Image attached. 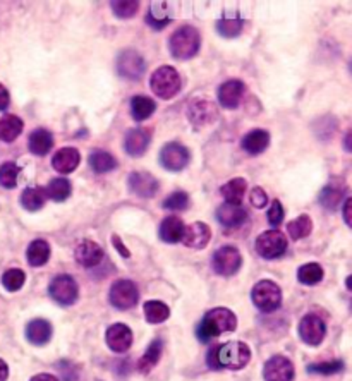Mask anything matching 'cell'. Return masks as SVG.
Wrapping results in <instances>:
<instances>
[{"label": "cell", "instance_id": "44", "mask_svg": "<svg viewBox=\"0 0 352 381\" xmlns=\"http://www.w3.org/2000/svg\"><path fill=\"white\" fill-rule=\"evenodd\" d=\"M164 208L168 211H184L189 208V194L184 190H175L164 201Z\"/></svg>", "mask_w": 352, "mask_h": 381}, {"label": "cell", "instance_id": "8", "mask_svg": "<svg viewBox=\"0 0 352 381\" xmlns=\"http://www.w3.org/2000/svg\"><path fill=\"white\" fill-rule=\"evenodd\" d=\"M48 294L57 304L70 306L79 297V287H77L76 280L70 275H57L54 280L50 282L48 287Z\"/></svg>", "mask_w": 352, "mask_h": 381}, {"label": "cell", "instance_id": "41", "mask_svg": "<svg viewBox=\"0 0 352 381\" xmlns=\"http://www.w3.org/2000/svg\"><path fill=\"white\" fill-rule=\"evenodd\" d=\"M26 282V275L19 268H10L6 273L2 275V285L6 287V291L9 292H17Z\"/></svg>", "mask_w": 352, "mask_h": 381}, {"label": "cell", "instance_id": "28", "mask_svg": "<svg viewBox=\"0 0 352 381\" xmlns=\"http://www.w3.org/2000/svg\"><path fill=\"white\" fill-rule=\"evenodd\" d=\"M23 121L17 115H3L0 119V139L3 143H12L23 133Z\"/></svg>", "mask_w": 352, "mask_h": 381}, {"label": "cell", "instance_id": "33", "mask_svg": "<svg viewBox=\"0 0 352 381\" xmlns=\"http://www.w3.org/2000/svg\"><path fill=\"white\" fill-rule=\"evenodd\" d=\"M70 190H72V184H70L69 179L57 177L48 182L47 188H45V194L55 203H61V201H66L70 196Z\"/></svg>", "mask_w": 352, "mask_h": 381}, {"label": "cell", "instance_id": "2", "mask_svg": "<svg viewBox=\"0 0 352 381\" xmlns=\"http://www.w3.org/2000/svg\"><path fill=\"white\" fill-rule=\"evenodd\" d=\"M202 47V35L195 26H181L172 33L168 40L172 57L177 61H189L198 54Z\"/></svg>", "mask_w": 352, "mask_h": 381}, {"label": "cell", "instance_id": "39", "mask_svg": "<svg viewBox=\"0 0 352 381\" xmlns=\"http://www.w3.org/2000/svg\"><path fill=\"white\" fill-rule=\"evenodd\" d=\"M297 278L304 285H316L323 280V268L318 263H306L297 270Z\"/></svg>", "mask_w": 352, "mask_h": 381}, {"label": "cell", "instance_id": "38", "mask_svg": "<svg viewBox=\"0 0 352 381\" xmlns=\"http://www.w3.org/2000/svg\"><path fill=\"white\" fill-rule=\"evenodd\" d=\"M287 231H289V235H291L294 241L308 237L313 231V220L308 217V215H301V217H297L295 220L289 222Z\"/></svg>", "mask_w": 352, "mask_h": 381}, {"label": "cell", "instance_id": "29", "mask_svg": "<svg viewBox=\"0 0 352 381\" xmlns=\"http://www.w3.org/2000/svg\"><path fill=\"white\" fill-rule=\"evenodd\" d=\"M50 257V244L45 239H37L28 246L26 260L31 266H43Z\"/></svg>", "mask_w": 352, "mask_h": 381}, {"label": "cell", "instance_id": "37", "mask_svg": "<svg viewBox=\"0 0 352 381\" xmlns=\"http://www.w3.org/2000/svg\"><path fill=\"white\" fill-rule=\"evenodd\" d=\"M168 316H170V309H168V306L164 304V302L148 301L146 304H144V318H146L148 323H164Z\"/></svg>", "mask_w": 352, "mask_h": 381}, {"label": "cell", "instance_id": "14", "mask_svg": "<svg viewBox=\"0 0 352 381\" xmlns=\"http://www.w3.org/2000/svg\"><path fill=\"white\" fill-rule=\"evenodd\" d=\"M105 340H107V345L114 352H128L133 345V331L128 324L124 323H115L112 324L110 328L105 333Z\"/></svg>", "mask_w": 352, "mask_h": 381}, {"label": "cell", "instance_id": "12", "mask_svg": "<svg viewBox=\"0 0 352 381\" xmlns=\"http://www.w3.org/2000/svg\"><path fill=\"white\" fill-rule=\"evenodd\" d=\"M117 70L126 79H141L146 70V62L136 50H124L117 59Z\"/></svg>", "mask_w": 352, "mask_h": 381}, {"label": "cell", "instance_id": "30", "mask_svg": "<svg viewBox=\"0 0 352 381\" xmlns=\"http://www.w3.org/2000/svg\"><path fill=\"white\" fill-rule=\"evenodd\" d=\"M162 351H164V344H162V340H158V338H155V340L148 345L146 352L141 355L138 362V369L143 375L150 373L151 369L158 364V361H160L162 358Z\"/></svg>", "mask_w": 352, "mask_h": 381}, {"label": "cell", "instance_id": "25", "mask_svg": "<svg viewBox=\"0 0 352 381\" xmlns=\"http://www.w3.org/2000/svg\"><path fill=\"white\" fill-rule=\"evenodd\" d=\"M242 148L249 155H260L268 148L270 133L266 129H253L242 137Z\"/></svg>", "mask_w": 352, "mask_h": 381}, {"label": "cell", "instance_id": "22", "mask_svg": "<svg viewBox=\"0 0 352 381\" xmlns=\"http://www.w3.org/2000/svg\"><path fill=\"white\" fill-rule=\"evenodd\" d=\"M81 162V155L76 148H61L52 158V167L59 174H70L77 168Z\"/></svg>", "mask_w": 352, "mask_h": 381}, {"label": "cell", "instance_id": "4", "mask_svg": "<svg viewBox=\"0 0 352 381\" xmlns=\"http://www.w3.org/2000/svg\"><path fill=\"white\" fill-rule=\"evenodd\" d=\"M218 366L227 369H242L251 359V349L244 342H228V344L217 345Z\"/></svg>", "mask_w": 352, "mask_h": 381}, {"label": "cell", "instance_id": "16", "mask_svg": "<svg viewBox=\"0 0 352 381\" xmlns=\"http://www.w3.org/2000/svg\"><path fill=\"white\" fill-rule=\"evenodd\" d=\"M217 115L218 112L213 101L203 100V98H198V100L191 101V105H189L188 108L189 121L198 127L211 124V122L217 119Z\"/></svg>", "mask_w": 352, "mask_h": 381}, {"label": "cell", "instance_id": "47", "mask_svg": "<svg viewBox=\"0 0 352 381\" xmlns=\"http://www.w3.org/2000/svg\"><path fill=\"white\" fill-rule=\"evenodd\" d=\"M249 199H251V204L255 208H265L268 204V196H266V193L262 188L253 189Z\"/></svg>", "mask_w": 352, "mask_h": 381}, {"label": "cell", "instance_id": "23", "mask_svg": "<svg viewBox=\"0 0 352 381\" xmlns=\"http://www.w3.org/2000/svg\"><path fill=\"white\" fill-rule=\"evenodd\" d=\"M52 331H54L52 324L48 323L47 320H41V318H38V320H33L28 323L26 338H28V342L33 345H45L50 342Z\"/></svg>", "mask_w": 352, "mask_h": 381}, {"label": "cell", "instance_id": "40", "mask_svg": "<svg viewBox=\"0 0 352 381\" xmlns=\"http://www.w3.org/2000/svg\"><path fill=\"white\" fill-rule=\"evenodd\" d=\"M242 28H244V21L241 17H222L217 23V31L220 37L224 38H235L241 35Z\"/></svg>", "mask_w": 352, "mask_h": 381}, {"label": "cell", "instance_id": "55", "mask_svg": "<svg viewBox=\"0 0 352 381\" xmlns=\"http://www.w3.org/2000/svg\"><path fill=\"white\" fill-rule=\"evenodd\" d=\"M346 285H347V289H349V291L352 292V275H351V277H347V280H346Z\"/></svg>", "mask_w": 352, "mask_h": 381}, {"label": "cell", "instance_id": "17", "mask_svg": "<svg viewBox=\"0 0 352 381\" xmlns=\"http://www.w3.org/2000/svg\"><path fill=\"white\" fill-rule=\"evenodd\" d=\"M158 188H160V184L150 172H133L129 175V189L136 196L148 199V197H153L158 193Z\"/></svg>", "mask_w": 352, "mask_h": 381}, {"label": "cell", "instance_id": "45", "mask_svg": "<svg viewBox=\"0 0 352 381\" xmlns=\"http://www.w3.org/2000/svg\"><path fill=\"white\" fill-rule=\"evenodd\" d=\"M344 369V362L342 361H325V362H316V364H309L308 371L315 373V375H323V376H330V375H337Z\"/></svg>", "mask_w": 352, "mask_h": 381}, {"label": "cell", "instance_id": "35", "mask_svg": "<svg viewBox=\"0 0 352 381\" xmlns=\"http://www.w3.org/2000/svg\"><path fill=\"white\" fill-rule=\"evenodd\" d=\"M90 165L97 174H108L117 167V160L107 151L97 150L90 155Z\"/></svg>", "mask_w": 352, "mask_h": 381}, {"label": "cell", "instance_id": "52", "mask_svg": "<svg viewBox=\"0 0 352 381\" xmlns=\"http://www.w3.org/2000/svg\"><path fill=\"white\" fill-rule=\"evenodd\" d=\"M30 381H59L54 375H47V373H41V375L33 376Z\"/></svg>", "mask_w": 352, "mask_h": 381}, {"label": "cell", "instance_id": "43", "mask_svg": "<svg viewBox=\"0 0 352 381\" xmlns=\"http://www.w3.org/2000/svg\"><path fill=\"white\" fill-rule=\"evenodd\" d=\"M19 172L21 168L17 167L16 164H12V162H7V164L0 165V186H3V188L7 189L16 188Z\"/></svg>", "mask_w": 352, "mask_h": 381}, {"label": "cell", "instance_id": "13", "mask_svg": "<svg viewBox=\"0 0 352 381\" xmlns=\"http://www.w3.org/2000/svg\"><path fill=\"white\" fill-rule=\"evenodd\" d=\"M265 381H292L294 380V364L284 355H273L263 369Z\"/></svg>", "mask_w": 352, "mask_h": 381}, {"label": "cell", "instance_id": "49", "mask_svg": "<svg viewBox=\"0 0 352 381\" xmlns=\"http://www.w3.org/2000/svg\"><path fill=\"white\" fill-rule=\"evenodd\" d=\"M112 242H114L115 249H117V251L121 253L122 256H124V257H129V256H131V253H129V249L126 248L124 242H122V239L119 237V235H112Z\"/></svg>", "mask_w": 352, "mask_h": 381}, {"label": "cell", "instance_id": "46", "mask_svg": "<svg viewBox=\"0 0 352 381\" xmlns=\"http://www.w3.org/2000/svg\"><path fill=\"white\" fill-rule=\"evenodd\" d=\"M284 206L279 199L272 201V206L268 210V222L272 227H279V225L284 222Z\"/></svg>", "mask_w": 352, "mask_h": 381}, {"label": "cell", "instance_id": "21", "mask_svg": "<svg viewBox=\"0 0 352 381\" xmlns=\"http://www.w3.org/2000/svg\"><path fill=\"white\" fill-rule=\"evenodd\" d=\"M217 218L224 227L235 228L241 227V225L244 224L246 218H248V211H246L241 204L224 203L217 210Z\"/></svg>", "mask_w": 352, "mask_h": 381}, {"label": "cell", "instance_id": "50", "mask_svg": "<svg viewBox=\"0 0 352 381\" xmlns=\"http://www.w3.org/2000/svg\"><path fill=\"white\" fill-rule=\"evenodd\" d=\"M344 220H346V224L352 228V197H349V199L344 203Z\"/></svg>", "mask_w": 352, "mask_h": 381}, {"label": "cell", "instance_id": "15", "mask_svg": "<svg viewBox=\"0 0 352 381\" xmlns=\"http://www.w3.org/2000/svg\"><path fill=\"white\" fill-rule=\"evenodd\" d=\"M246 93V84L239 79H228L218 88V104L224 108H237Z\"/></svg>", "mask_w": 352, "mask_h": 381}, {"label": "cell", "instance_id": "10", "mask_svg": "<svg viewBox=\"0 0 352 381\" xmlns=\"http://www.w3.org/2000/svg\"><path fill=\"white\" fill-rule=\"evenodd\" d=\"M287 251V239L280 231H266L256 239V253L265 260H275Z\"/></svg>", "mask_w": 352, "mask_h": 381}, {"label": "cell", "instance_id": "18", "mask_svg": "<svg viewBox=\"0 0 352 381\" xmlns=\"http://www.w3.org/2000/svg\"><path fill=\"white\" fill-rule=\"evenodd\" d=\"M151 134L148 129L143 127H136V129L128 130L124 137V150L126 153L131 155V157H141V155L146 153L148 146H150Z\"/></svg>", "mask_w": 352, "mask_h": 381}, {"label": "cell", "instance_id": "20", "mask_svg": "<svg viewBox=\"0 0 352 381\" xmlns=\"http://www.w3.org/2000/svg\"><path fill=\"white\" fill-rule=\"evenodd\" d=\"M76 261L84 268H93L98 266L104 260V249L93 241H83L74 251Z\"/></svg>", "mask_w": 352, "mask_h": 381}, {"label": "cell", "instance_id": "1", "mask_svg": "<svg viewBox=\"0 0 352 381\" xmlns=\"http://www.w3.org/2000/svg\"><path fill=\"white\" fill-rule=\"evenodd\" d=\"M235 328H237V318L231 309L215 308L206 313L202 323L198 324L196 335L202 342H210L211 338L227 331H234Z\"/></svg>", "mask_w": 352, "mask_h": 381}, {"label": "cell", "instance_id": "26", "mask_svg": "<svg viewBox=\"0 0 352 381\" xmlns=\"http://www.w3.org/2000/svg\"><path fill=\"white\" fill-rule=\"evenodd\" d=\"M184 224L179 217L175 215H170V217L165 218L160 224V231H158V235L164 242L167 244H175L182 239V234H184Z\"/></svg>", "mask_w": 352, "mask_h": 381}, {"label": "cell", "instance_id": "53", "mask_svg": "<svg viewBox=\"0 0 352 381\" xmlns=\"http://www.w3.org/2000/svg\"><path fill=\"white\" fill-rule=\"evenodd\" d=\"M7 376H9V368H7L6 362L0 359V381H6Z\"/></svg>", "mask_w": 352, "mask_h": 381}, {"label": "cell", "instance_id": "48", "mask_svg": "<svg viewBox=\"0 0 352 381\" xmlns=\"http://www.w3.org/2000/svg\"><path fill=\"white\" fill-rule=\"evenodd\" d=\"M9 104H10L9 91H7V88L3 86V84H0V112L6 110V108L9 107Z\"/></svg>", "mask_w": 352, "mask_h": 381}, {"label": "cell", "instance_id": "7", "mask_svg": "<svg viewBox=\"0 0 352 381\" xmlns=\"http://www.w3.org/2000/svg\"><path fill=\"white\" fill-rule=\"evenodd\" d=\"M108 299H110V304L114 306V308L126 311V309H131L138 304L139 291L138 287H136L135 282L117 280L114 282V285L110 287Z\"/></svg>", "mask_w": 352, "mask_h": 381}, {"label": "cell", "instance_id": "36", "mask_svg": "<svg viewBox=\"0 0 352 381\" xmlns=\"http://www.w3.org/2000/svg\"><path fill=\"white\" fill-rule=\"evenodd\" d=\"M155 108H157V105H155V101L151 100V98L148 97H135L131 98V115L135 121H144V119L150 117L151 114L155 112Z\"/></svg>", "mask_w": 352, "mask_h": 381}, {"label": "cell", "instance_id": "9", "mask_svg": "<svg viewBox=\"0 0 352 381\" xmlns=\"http://www.w3.org/2000/svg\"><path fill=\"white\" fill-rule=\"evenodd\" d=\"M191 155L189 150L181 143H167L160 151V164L168 172H181L188 167Z\"/></svg>", "mask_w": 352, "mask_h": 381}, {"label": "cell", "instance_id": "51", "mask_svg": "<svg viewBox=\"0 0 352 381\" xmlns=\"http://www.w3.org/2000/svg\"><path fill=\"white\" fill-rule=\"evenodd\" d=\"M206 361H208V366L211 369H220V366H218V358H217V347L210 349Z\"/></svg>", "mask_w": 352, "mask_h": 381}, {"label": "cell", "instance_id": "19", "mask_svg": "<svg viewBox=\"0 0 352 381\" xmlns=\"http://www.w3.org/2000/svg\"><path fill=\"white\" fill-rule=\"evenodd\" d=\"M211 239V231L206 224L203 222H195V224L188 225L184 228V234H182V242H184L188 248L193 249H203L208 246Z\"/></svg>", "mask_w": 352, "mask_h": 381}, {"label": "cell", "instance_id": "27", "mask_svg": "<svg viewBox=\"0 0 352 381\" xmlns=\"http://www.w3.org/2000/svg\"><path fill=\"white\" fill-rule=\"evenodd\" d=\"M344 196H346V186L340 181H333L323 188L322 194H320V203H322V206H325L326 210H335V208L342 203Z\"/></svg>", "mask_w": 352, "mask_h": 381}, {"label": "cell", "instance_id": "11", "mask_svg": "<svg viewBox=\"0 0 352 381\" xmlns=\"http://www.w3.org/2000/svg\"><path fill=\"white\" fill-rule=\"evenodd\" d=\"M326 335L325 321L316 315H306L299 323V337L308 345H320Z\"/></svg>", "mask_w": 352, "mask_h": 381}, {"label": "cell", "instance_id": "42", "mask_svg": "<svg viewBox=\"0 0 352 381\" xmlns=\"http://www.w3.org/2000/svg\"><path fill=\"white\" fill-rule=\"evenodd\" d=\"M110 6L119 19H131L133 16L138 14L139 9V2H135V0H114Z\"/></svg>", "mask_w": 352, "mask_h": 381}, {"label": "cell", "instance_id": "56", "mask_svg": "<svg viewBox=\"0 0 352 381\" xmlns=\"http://www.w3.org/2000/svg\"><path fill=\"white\" fill-rule=\"evenodd\" d=\"M349 69H351V74H352V59H351V62H349Z\"/></svg>", "mask_w": 352, "mask_h": 381}, {"label": "cell", "instance_id": "3", "mask_svg": "<svg viewBox=\"0 0 352 381\" xmlns=\"http://www.w3.org/2000/svg\"><path fill=\"white\" fill-rule=\"evenodd\" d=\"M151 91L162 100H170L181 91V76L177 70L170 66H162L151 74L150 79Z\"/></svg>", "mask_w": 352, "mask_h": 381}, {"label": "cell", "instance_id": "5", "mask_svg": "<svg viewBox=\"0 0 352 381\" xmlns=\"http://www.w3.org/2000/svg\"><path fill=\"white\" fill-rule=\"evenodd\" d=\"M253 302L263 313H273L282 304V291L272 280H262L253 287Z\"/></svg>", "mask_w": 352, "mask_h": 381}, {"label": "cell", "instance_id": "6", "mask_svg": "<svg viewBox=\"0 0 352 381\" xmlns=\"http://www.w3.org/2000/svg\"><path fill=\"white\" fill-rule=\"evenodd\" d=\"M211 266H213L215 273L222 275V277H231V275H235L241 270L242 256L234 246H224V248L213 253Z\"/></svg>", "mask_w": 352, "mask_h": 381}, {"label": "cell", "instance_id": "34", "mask_svg": "<svg viewBox=\"0 0 352 381\" xmlns=\"http://www.w3.org/2000/svg\"><path fill=\"white\" fill-rule=\"evenodd\" d=\"M45 199H47L45 188H28L21 194V204L28 211L41 210L45 204Z\"/></svg>", "mask_w": 352, "mask_h": 381}, {"label": "cell", "instance_id": "54", "mask_svg": "<svg viewBox=\"0 0 352 381\" xmlns=\"http://www.w3.org/2000/svg\"><path fill=\"white\" fill-rule=\"evenodd\" d=\"M344 148H346V151L352 153V129L346 134V137H344Z\"/></svg>", "mask_w": 352, "mask_h": 381}, {"label": "cell", "instance_id": "24", "mask_svg": "<svg viewBox=\"0 0 352 381\" xmlns=\"http://www.w3.org/2000/svg\"><path fill=\"white\" fill-rule=\"evenodd\" d=\"M28 146H30V151L37 157H45L48 151L54 146V136L48 129H43V127H38L33 133L30 134V139H28Z\"/></svg>", "mask_w": 352, "mask_h": 381}, {"label": "cell", "instance_id": "31", "mask_svg": "<svg viewBox=\"0 0 352 381\" xmlns=\"http://www.w3.org/2000/svg\"><path fill=\"white\" fill-rule=\"evenodd\" d=\"M246 189H248V182H246V179L237 177V179H232V181L225 182V184L222 186L220 193L227 203L241 204V201L244 199Z\"/></svg>", "mask_w": 352, "mask_h": 381}, {"label": "cell", "instance_id": "32", "mask_svg": "<svg viewBox=\"0 0 352 381\" xmlns=\"http://www.w3.org/2000/svg\"><path fill=\"white\" fill-rule=\"evenodd\" d=\"M170 14H168L167 3L155 2L146 12V23L150 24L153 30H164L168 23H170Z\"/></svg>", "mask_w": 352, "mask_h": 381}]
</instances>
